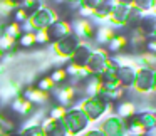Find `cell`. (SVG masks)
Wrapping results in <instances>:
<instances>
[{"label":"cell","mask_w":156,"mask_h":136,"mask_svg":"<svg viewBox=\"0 0 156 136\" xmlns=\"http://www.w3.org/2000/svg\"><path fill=\"white\" fill-rule=\"evenodd\" d=\"M87 136H104V134H102V131H91Z\"/></svg>","instance_id":"cell-11"},{"label":"cell","mask_w":156,"mask_h":136,"mask_svg":"<svg viewBox=\"0 0 156 136\" xmlns=\"http://www.w3.org/2000/svg\"><path fill=\"white\" fill-rule=\"evenodd\" d=\"M116 113H118L121 118H133V116L136 114V106L133 104L131 101L121 99V101H118V104H116Z\"/></svg>","instance_id":"cell-6"},{"label":"cell","mask_w":156,"mask_h":136,"mask_svg":"<svg viewBox=\"0 0 156 136\" xmlns=\"http://www.w3.org/2000/svg\"><path fill=\"white\" fill-rule=\"evenodd\" d=\"M116 35V30L111 27V25H102L98 30L94 32V39L99 42V44H109L112 37Z\"/></svg>","instance_id":"cell-5"},{"label":"cell","mask_w":156,"mask_h":136,"mask_svg":"<svg viewBox=\"0 0 156 136\" xmlns=\"http://www.w3.org/2000/svg\"><path fill=\"white\" fill-rule=\"evenodd\" d=\"M47 92H42V91H39L37 88H30V89H27L25 91V98L24 99H27L30 104H42V102H45L47 101Z\"/></svg>","instance_id":"cell-7"},{"label":"cell","mask_w":156,"mask_h":136,"mask_svg":"<svg viewBox=\"0 0 156 136\" xmlns=\"http://www.w3.org/2000/svg\"><path fill=\"white\" fill-rule=\"evenodd\" d=\"M45 32H47L49 42H59V41H62V39H66L67 35L72 34V27L66 20H55L54 24H51L45 29Z\"/></svg>","instance_id":"cell-2"},{"label":"cell","mask_w":156,"mask_h":136,"mask_svg":"<svg viewBox=\"0 0 156 136\" xmlns=\"http://www.w3.org/2000/svg\"><path fill=\"white\" fill-rule=\"evenodd\" d=\"M55 86L52 84V81L49 79V76H44V77L41 79V81L37 82V89L39 91H42V92H47V91H52Z\"/></svg>","instance_id":"cell-10"},{"label":"cell","mask_w":156,"mask_h":136,"mask_svg":"<svg viewBox=\"0 0 156 136\" xmlns=\"http://www.w3.org/2000/svg\"><path fill=\"white\" fill-rule=\"evenodd\" d=\"M19 45L20 47H34L35 42H34V32H30V34H20V37H19Z\"/></svg>","instance_id":"cell-9"},{"label":"cell","mask_w":156,"mask_h":136,"mask_svg":"<svg viewBox=\"0 0 156 136\" xmlns=\"http://www.w3.org/2000/svg\"><path fill=\"white\" fill-rule=\"evenodd\" d=\"M41 129L44 133V136H66V133H67L62 119H52V118L45 119Z\"/></svg>","instance_id":"cell-4"},{"label":"cell","mask_w":156,"mask_h":136,"mask_svg":"<svg viewBox=\"0 0 156 136\" xmlns=\"http://www.w3.org/2000/svg\"><path fill=\"white\" fill-rule=\"evenodd\" d=\"M62 119H64L62 123L66 126V131L69 133H79L89 123L87 116L82 113V109H71V111L66 113V116Z\"/></svg>","instance_id":"cell-1"},{"label":"cell","mask_w":156,"mask_h":136,"mask_svg":"<svg viewBox=\"0 0 156 136\" xmlns=\"http://www.w3.org/2000/svg\"><path fill=\"white\" fill-rule=\"evenodd\" d=\"M49 79L52 81V84L57 86V84H62V82L67 79V72H66L64 67H59V69H54V71L49 74Z\"/></svg>","instance_id":"cell-8"},{"label":"cell","mask_w":156,"mask_h":136,"mask_svg":"<svg viewBox=\"0 0 156 136\" xmlns=\"http://www.w3.org/2000/svg\"><path fill=\"white\" fill-rule=\"evenodd\" d=\"M136 86H138V91L141 92H148L153 89V86H154V72H153V69H141V71L136 74V79H134Z\"/></svg>","instance_id":"cell-3"}]
</instances>
